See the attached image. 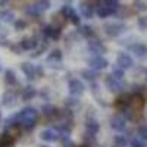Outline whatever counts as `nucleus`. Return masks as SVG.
I'll return each mask as SVG.
<instances>
[{
	"label": "nucleus",
	"instance_id": "1",
	"mask_svg": "<svg viewBox=\"0 0 147 147\" xmlns=\"http://www.w3.org/2000/svg\"><path fill=\"white\" fill-rule=\"evenodd\" d=\"M105 85H106L107 91L113 93V94H121V93H124L125 88H127L125 80H116L112 74L106 75V78H105Z\"/></svg>",
	"mask_w": 147,
	"mask_h": 147
},
{
	"label": "nucleus",
	"instance_id": "2",
	"mask_svg": "<svg viewBox=\"0 0 147 147\" xmlns=\"http://www.w3.org/2000/svg\"><path fill=\"white\" fill-rule=\"evenodd\" d=\"M127 31V24L124 22H110V24H106L105 25V32L107 37H119L121 34H124Z\"/></svg>",
	"mask_w": 147,
	"mask_h": 147
},
{
	"label": "nucleus",
	"instance_id": "3",
	"mask_svg": "<svg viewBox=\"0 0 147 147\" xmlns=\"http://www.w3.org/2000/svg\"><path fill=\"white\" fill-rule=\"evenodd\" d=\"M87 52H88L91 56H96V55H105V53L107 52V47H106L100 40H97L96 37H94V38H90V40H88Z\"/></svg>",
	"mask_w": 147,
	"mask_h": 147
},
{
	"label": "nucleus",
	"instance_id": "4",
	"mask_svg": "<svg viewBox=\"0 0 147 147\" xmlns=\"http://www.w3.org/2000/svg\"><path fill=\"white\" fill-rule=\"evenodd\" d=\"M44 35H47L50 40L53 41H57L60 37H62V28L55 25V24H49V25H43L41 30H40Z\"/></svg>",
	"mask_w": 147,
	"mask_h": 147
},
{
	"label": "nucleus",
	"instance_id": "5",
	"mask_svg": "<svg viewBox=\"0 0 147 147\" xmlns=\"http://www.w3.org/2000/svg\"><path fill=\"white\" fill-rule=\"evenodd\" d=\"M88 68H93L96 71H103L109 66V60L103 56V55H96V56H91L88 59Z\"/></svg>",
	"mask_w": 147,
	"mask_h": 147
},
{
	"label": "nucleus",
	"instance_id": "6",
	"mask_svg": "<svg viewBox=\"0 0 147 147\" xmlns=\"http://www.w3.org/2000/svg\"><path fill=\"white\" fill-rule=\"evenodd\" d=\"M69 93L72 94V96H81V94H84V91H85V85H84V82L81 81V80H78V78H72L71 81H69Z\"/></svg>",
	"mask_w": 147,
	"mask_h": 147
},
{
	"label": "nucleus",
	"instance_id": "7",
	"mask_svg": "<svg viewBox=\"0 0 147 147\" xmlns=\"http://www.w3.org/2000/svg\"><path fill=\"white\" fill-rule=\"evenodd\" d=\"M128 50L132 55H136V57H138V59L147 57V46L144 43H132L128 46Z\"/></svg>",
	"mask_w": 147,
	"mask_h": 147
},
{
	"label": "nucleus",
	"instance_id": "8",
	"mask_svg": "<svg viewBox=\"0 0 147 147\" xmlns=\"http://www.w3.org/2000/svg\"><path fill=\"white\" fill-rule=\"evenodd\" d=\"M116 65L121 66L122 69H131V68L134 66V60H132V57H131L128 53L121 52V53H118V56H116Z\"/></svg>",
	"mask_w": 147,
	"mask_h": 147
},
{
	"label": "nucleus",
	"instance_id": "9",
	"mask_svg": "<svg viewBox=\"0 0 147 147\" xmlns=\"http://www.w3.org/2000/svg\"><path fill=\"white\" fill-rule=\"evenodd\" d=\"M40 137H41V140H44L47 143H53V141H57L60 138V132L56 128H47V129L41 131Z\"/></svg>",
	"mask_w": 147,
	"mask_h": 147
},
{
	"label": "nucleus",
	"instance_id": "10",
	"mask_svg": "<svg viewBox=\"0 0 147 147\" xmlns=\"http://www.w3.org/2000/svg\"><path fill=\"white\" fill-rule=\"evenodd\" d=\"M109 124H110V128L112 129L121 132V131H125V128H127V119L122 115H118V116H113L110 119Z\"/></svg>",
	"mask_w": 147,
	"mask_h": 147
},
{
	"label": "nucleus",
	"instance_id": "11",
	"mask_svg": "<svg viewBox=\"0 0 147 147\" xmlns=\"http://www.w3.org/2000/svg\"><path fill=\"white\" fill-rule=\"evenodd\" d=\"M41 113H43L46 118H49V119H55V118H59L60 110H59L56 106L50 105V103H46V105L41 106Z\"/></svg>",
	"mask_w": 147,
	"mask_h": 147
},
{
	"label": "nucleus",
	"instance_id": "12",
	"mask_svg": "<svg viewBox=\"0 0 147 147\" xmlns=\"http://www.w3.org/2000/svg\"><path fill=\"white\" fill-rule=\"evenodd\" d=\"M21 71L24 72V75H25L28 80H35V78H38L37 77V66L30 63V62H24L21 63Z\"/></svg>",
	"mask_w": 147,
	"mask_h": 147
},
{
	"label": "nucleus",
	"instance_id": "13",
	"mask_svg": "<svg viewBox=\"0 0 147 147\" xmlns=\"http://www.w3.org/2000/svg\"><path fill=\"white\" fill-rule=\"evenodd\" d=\"M132 97H134L132 93H127V91L121 93V94L118 96L116 102H115V106H116L118 109H119V107H124V106H131V105H132Z\"/></svg>",
	"mask_w": 147,
	"mask_h": 147
},
{
	"label": "nucleus",
	"instance_id": "14",
	"mask_svg": "<svg viewBox=\"0 0 147 147\" xmlns=\"http://www.w3.org/2000/svg\"><path fill=\"white\" fill-rule=\"evenodd\" d=\"M80 12H81V15L84 18L91 19L94 16V13H96V6H93V3H90V2H81Z\"/></svg>",
	"mask_w": 147,
	"mask_h": 147
},
{
	"label": "nucleus",
	"instance_id": "15",
	"mask_svg": "<svg viewBox=\"0 0 147 147\" xmlns=\"http://www.w3.org/2000/svg\"><path fill=\"white\" fill-rule=\"evenodd\" d=\"M16 102H18V97H16V94H15L13 91L7 90V91L3 93V96H2V105H3V106L12 107V106L16 105Z\"/></svg>",
	"mask_w": 147,
	"mask_h": 147
},
{
	"label": "nucleus",
	"instance_id": "16",
	"mask_svg": "<svg viewBox=\"0 0 147 147\" xmlns=\"http://www.w3.org/2000/svg\"><path fill=\"white\" fill-rule=\"evenodd\" d=\"M21 46L25 52H30L38 47V40H37V37H24L21 40Z\"/></svg>",
	"mask_w": 147,
	"mask_h": 147
},
{
	"label": "nucleus",
	"instance_id": "17",
	"mask_svg": "<svg viewBox=\"0 0 147 147\" xmlns=\"http://www.w3.org/2000/svg\"><path fill=\"white\" fill-rule=\"evenodd\" d=\"M55 128H56L60 134L69 136L71 131H72V128H74V125H72V119H62V121H60Z\"/></svg>",
	"mask_w": 147,
	"mask_h": 147
},
{
	"label": "nucleus",
	"instance_id": "18",
	"mask_svg": "<svg viewBox=\"0 0 147 147\" xmlns=\"http://www.w3.org/2000/svg\"><path fill=\"white\" fill-rule=\"evenodd\" d=\"M62 59H63V53H62V50H59V49H55V50H52L50 53H49V56H47V62H49V63H52L50 66H56L55 63H60V62H62Z\"/></svg>",
	"mask_w": 147,
	"mask_h": 147
},
{
	"label": "nucleus",
	"instance_id": "19",
	"mask_svg": "<svg viewBox=\"0 0 147 147\" xmlns=\"http://www.w3.org/2000/svg\"><path fill=\"white\" fill-rule=\"evenodd\" d=\"M18 115H19L21 119H27V118H35L37 119L38 118V110L32 106H27V107H24Z\"/></svg>",
	"mask_w": 147,
	"mask_h": 147
},
{
	"label": "nucleus",
	"instance_id": "20",
	"mask_svg": "<svg viewBox=\"0 0 147 147\" xmlns=\"http://www.w3.org/2000/svg\"><path fill=\"white\" fill-rule=\"evenodd\" d=\"M96 15L99 18H107V16L112 15V13H110V10H109V7L105 5L103 0L97 2V5H96Z\"/></svg>",
	"mask_w": 147,
	"mask_h": 147
},
{
	"label": "nucleus",
	"instance_id": "21",
	"mask_svg": "<svg viewBox=\"0 0 147 147\" xmlns=\"http://www.w3.org/2000/svg\"><path fill=\"white\" fill-rule=\"evenodd\" d=\"M22 100L24 102H28V100H32L34 97L37 96V88L32 87V85H27V87L22 88Z\"/></svg>",
	"mask_w": 147,
	"mask_h": 147
},
{
	"label": "nucleus",
	"instance_id": "22",
	"mask_svg": "<svg viewBox=\"0 0 147 147\" xmlns=\"http://www.w3.org/2000/svg\"><path fill=\"white\" fill-rule=\"evenodd\" d=\"M0 144L2 147H12L15 144V136H12L9 131H5L0 137Z\"/></svg>",
	"mask_w": 147,
	"mask_h": 147
},
{
	"label": "nucleus",
	"instance_id": "23",
	"mask_svg": "<svg viewBox=\"0 0 147 147\" xmlns=\"http://www.w3.org/2000/svg\"><path fill=\"white\" fill-rule=\"evenodd\" d=\"M85 131L88 132H93V134H97L100 131V124L97 122L94 118H88L85 121Z\"/></svg>",
	"mask_w": 147,
	"mask_h": 147
},
{
	"label": "nucleus",
	"instance_id": "24",
	"mask_svg": "<svg viewBox=\"0 0 147 147\" xmlns=\"http://www.w3.org/2000/svg\"><path fill=\"white\" fill-rule=\"evenodd\" d=\"M78 34H80L81 37H84V38H87V40L94 38V37H96V32H94V30H93L90 25H80Z\"/></svg>",
	"mask_w": 147,
	"mask_h": 147
},
{
	"label": "nucleus",
	"instance_id": "25",
	"mask_svg": "<svg viewBox=\"0 0 147 147\" xmlns=\"http://www.w3.org/2000/svg\"><path fill=\"white\" fill-rule=\"evenodd\" d=\"M21 124H22V129L24 131H32L37 125V119L35 118H27V119H21Z\"/></svg>",
	"mask_w": 147,
	"mask_h": 147
},
{
	"label": "nucleus",
	"instance_id": "26",
	"mask_svg": "<svg viewBox=\"0 0 147 147\" xmlns=\"http://www.w3.org/2000/svg\"><path fill=\"white\" fill-rule=\"evenodd\" d=\"M97 72H99V71L90 68V69H84V71L81 72V75H82L84 80H87L88 82H93V81L97 80Z\"/></svg>",
	"mask_w": 147,
	"mask_h": 147
},
{
	"label": "nucleus",
	"instance_id": "27",
	"mask_svg": "<svg viewBox=\"0 0 147 147\" xmlns=\"http://www.w3.org/2000/svg\"><path fill=\"white\" fill-rule=\"evenodd\" d=\"M25 15L30 18H38L41 15V10L37 7V5H30L25 7Z\"/></svg>",
	"mask_w": 147,
	"mask_h": 147
},
{
	"label": "nucleus",
	"instance_id": "28",
	"mask_svg": "<svg viewBox=\"0 0 147 147\" xmlns=\"http://www.w3.org/2000/svg\"><path fill=\"white\" fill-rule=\"evenodd\" d=\"M103 2H105V5L109 7L110 13H112V15H116V12H118L119 7H121L119 0H103Z\"/></svg>",
	"mask_w": 147,
	"mask_h": 147
},
{
	"label": "nucleus",
	"instance_id": "29",
	"mask_svg": "<svg viewBox=\"0 0 147 147\" xmlns=\"http://www.w3.org/2000/svg\"><path fill=\"white\" fill-rule=\"evenodd\" d=\"M5 82L6 85H15L16 84V75H15V72L12 71V69H6L5 71Z\"/></svg>",
	"mask_w": 147,
	"mask_h": 147
},
{
	"label": "nucleus",
	"instance_id": "30",
	"mask_svg": "<svg viewBox=\"0 0 147 147\" xmlns=\"http://www.w3.org/2000/svg\"><path fill=\"white\" fill-rule=\"evenodd\" d=\"M0 19L6 24H10V22L13 24L15 22V13L12 10H3V12H0Z\"/></svg>",
	"mask_w": 147,
	"mask_h": 147
},
{
	"label": "nucleus",
	"instance_id": "31",
	"mask_svg": "<svg viewBox=\"0 0 147 147\" xmlns=\"http://www.w3.org/2000/svg\"><path fill=\"white\" fill-rule=\"evenodd\" d=\"M65 106L66 107H69V109H75V107H78L80 106V99H78V96H72L71 94V97H66L65 99Z\"/></svg>",
	"mask_w": 147,
	"mask_h": 147
},
{
	"label": "nucleus",
	"instance_id": "32",
	"mask_svg": "<svg viewBox=\"0 0 147 147\" xmlns=\"http://www.w3.org/2000/svg\"><path fill=\"white\" fill-rule=\"evenodd\" d=\"M74 13H75V10H74V7H72L71 5H68V3H66V5H63V6H62V9H60V15H62L65 19H68V21L72 18V15H74Z\"/></svg>",
	"mask_w": 147,
	"mask_h": 147
},
{
	"label": "nucleus",
	"instance_id": "33",
	"mask_svg": "<svg viewBox=\"0 0 147 147\" xmlns=\"http://www.w3.org/2000/svg\"><path fill=\"white\" fill-rule=\"evenodd\" d=\"M128 143H129L128 138H127L125 136H122V134L113 137V144H115V147H127Z\"/></svg>",
	"mask_w": 147,
	"mask_h": 147
},
{
	"label": "nucleus",
	"instance_id": "34",
	"mask_svg": "<svg viewBox=\"0 0 147 147\" xmlns=\"http://www.w3.org/2000/svg\"><path fill=\"white\" fill-rule=\"evenodd\" d=\"M82 140H84V144L93 146V144H96V134L85 131V132H84V136H82Z\"/></svg>",
	"mask_w": 147,
	"mask_h": 147
},
{
	"label": "nucleus",
	"instance_id": "35",
	"mask_svg": "<svg viewBox=\"0 0 147 147\" xmlns=\"http://www.w3.org/2000/svg\"><path fill=\"white\" fill-rule=\"evenodd\" d=\"M132 7L136 12H146L147 10V3L143 0H134L132 2Z\"/></svg>",
	"mask_w": 147,
	"mask_h": 147
},
{
	"label": "nucleus",
	"instance_id": "36",
	"mask_svg": "<svg viewBox=\"0 0 147 147\" xmlns=\"http://www.w3.org/2000/svg\"><path fill=\"white\" fill-rule=\"evenodd\" d=\"M112 75H113L116 80H124V77H125V69H122L121 66L115 65V66L112 68Z\"/></svg>",
	"mask_w": 147,
	"mask_h": 147
},
{
	"label": "nucleus",
	"instance_id": "37",
	"mask_svg": "<svg viewBox=\"0 0 147 147\" xmlns=\"http://www.w3.org/2000/svg\"><path fill=\"white\" fill-rule=\"evenodd\" d=\"M60 143H62V147H75L74 141L69 138V136H65V134H60Z\"/></svg>",
	"mask_w": 147,
	"mask_h": 147
},
{
	"label": "nucleus",
	"instance_id": "38",
	"mask_svg": "<svg viewBox=\"0 0 147 147\" xmlns=\"http://www.w3.org/2000/svg\"><path fill=\"white\" fill-rule=\"evenodd\" d=\"M35 5H37V7L41 10V13H43V12H46V10L50 9V0H38Z\"/></svg>",
	"mask_w": 147,
	"mask_h": 147
},
{
	"label": "nucleus",
	"instance_id": "39",
	"mask_svg": "<svg viewBox=\"0 0 147 147\" xmlns=\"http://www.w3.org/2000/svg\"><path fill=\"white\" fill-rule=\"evenodd\" d=\"M13 27H15V30H16V31H22V30H25V28L28 27V24H27V21H25V19H15Z\"/></svg>",
	"mask_w": 147,
	"mask_h": 147
},
{
	"label": "nucleus",
	"instance_id": "40",
	"mask_svg": "<svg viewBox=\"0 0 147 147\" xmlns=\"http://www.w3.org/2000/svg\"><path fill=\"white\" fill-rule=\"evenodd\" d=\"M137 136H138L141 140L147 141V125H141V127L137 128Z\"/></svg>",
	"mask_w": 147,
	"mask_h": 147
},
{
	"label": "nucleus",
	"instance_id": "41",
	"mask_svg": "<svg viewBox=\"0 0 147 147\" xmlns=\"http://www.w3.org/2000/svg\"><path fill=\"white\" fill-rule=\"evenodd\" d=\"M137 25H138L140 30L147 31V16H140V18L137 19Z\"/></svg>",
	"mask_w": 147,
	"mask_h": 147
},
{
	"label": "nucleus",
	"instance_id": "42",
	"mask_svg": "<svg viewBox=\"0 0 147 147\" xmlns=\"http://www.w3.org/2000/svg\"><path fill=\"white\" fill-rule=\"evenodd\" d=\"M129 144H131V147H147V146L144 144V140H141L140 137L132 138V140L129 141Z\"/></svg>",
	"mask_w": 147,
	"mask_h": 147
},
{
	"label": "nucleus",
	"instance_id": "43",
	"mask_svg": "<svg viewBox=\"0 0 147 147\" xmlns=\"http://www.w3.org/2000/svg\"><path fill=\"white\" fill-rule=\"evenodd\" d=\"M9 49H10V50L13 52L15 55H21L22 52H25V50H24V49H22L21 43H19V44H10V47H9Z\"/></svg>",
	"mask_w": 147,
	"mask_h": 147
},
{
	"label": "nucleus",
	"instance_id": "44",
	"mask_svg": "<svg viewBox=\"0 0 147 147\" xmlns=\"http://www.w3.org/2000/svg\"><path fill=\"white\" fill-rule=\"evenodd\" d=\"M132 93L134 94H144L146 93V87L144 85H140V84L132 85Z\"/></svg>",
	"mask_w": 147,
	"mask_h": 147
},
{
	"label": "nucleus",
	"instance_id": "45",
	"mask_svg": "<svg viewBox=\"0 0 147 147\" xmlns=\"http://www.w3.org/2000/svg\"><path fill=\"white\" fill-rule=\"evenodd\" d=\"M69 22H71V24H74L75 27H80V24H81V18H80V15H77V12L72 15V18L69 19Z\"/></svg>",
	"mask_w": 147,
	"mask_h": 147
},
{
	"label": "nucleus",
	"instance_id": "46",
	"mask_svg": "<svg viewBox=\"0 0 147 147\" xmlns=\"http://www.w3.org/2000/svg\"><path fill=\"white\" fill-rule=\"evenodd\" d=\"M10 41L6 38V37H0V47H10Z\"/></svg>",
	"mask_w": 147,
	"mask_h": 147
},
{
	"label": "nucleus",
	"instance_id": "47",
	"mask_svg": "<svg viewBox=\"0 0 147 147\" xmlns=\"http://www.w3.org/2000/svg\"><path fill=\"white\" fill-rule=\"evenodd\" d=\"M37 77H44V69L41 66H37Z\"/></svg>",
	"mask_w": 147,
	"mask_h": 147
},
{
	"label": "nucleus",
	"instance_id": "48",
	"mask_svg": "<svg viewBox=\"0 0 147 147\" xmlns=\"http://www.w3.org/2000/svg\"><path fill=\"white\" fill-rule=\"evenodd\" d=\"M9 2H10V0H0V6H6Z\"/></svg>",
	"mask_w": 147,
	"mask_h": 147
},
{
	"label": "nucleus",
	"instance_id": "49",
	"mask_svg": "<svg viewBox=\"0 0 147 147\" xmlns=\"http://www.w3.org/2000/svg\"><path fill=\"white\" fill-rule=\"evenodd\" d=\"M81 147H90V146H87V144H84V146H81Z\"/></svg>",
	"mask_w": 147,
	"mask_h": 147
},
{
	"label": "nucleus",
	"instance_id": "50",
	"mask_svg": "<svg viewBox=\"0 0 147 147\" xmlns=\"http://www.w3.org/2000/svg\"><path fill=\"white\" fill-rule=\"evenodd\" d=\"M146 80H147V71H146Z\"/></svg>",
	"mask_w": 147,
	"mask_h": 147
},
{
	"label": "nucleus",
	"instance_id": "51",
	"mask_svg": "<svg viewBox=\"0 0 147 147\" xmlns=\"http://www.w3.org/2000/svg\"><path fill=\"white\" fill-rule=\"evenodd\" d=\"M40 147H49V146H40Z\"/></svg>",
	"mask_w": 147,
	"mask_h": 147
},
{
	"label": "nucleus",
	"instance_id": "52",
	"mask_svg": "<svg viewBox=\"0 0 147 147\" xmlns=\"http://www.w3.org/2000/svg\"><path fill=\"white\" fill-rule=\"evenodd\" d=\"M0 72H2V66H0Z\"/></svg>",
	"mask_w": 147,
	"mask_h": 147
},
{
	"label": "nucleus",
	"instance_id": "53",
	"mask_svg": "<svg viewBox=\"0 0 147 147\" xmlns=\"http://www.w3.org/2000/svg\"><path fill=\"white\" fill-rule=\"evenodd\" d=\"M0 118H2V112H0Z\"/></svg>",
	"mask_w": 147,
	"mask_h": 147
}]
</instances>
